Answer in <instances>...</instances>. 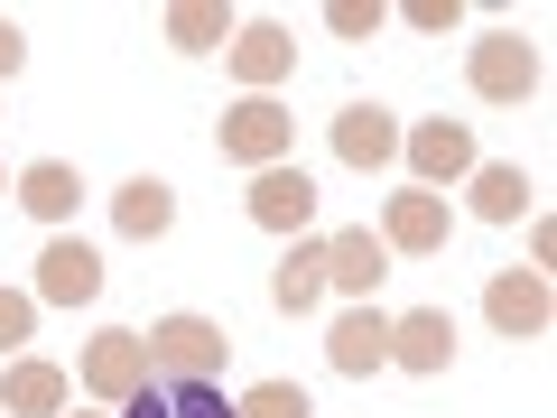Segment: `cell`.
<instances>
[{"mask_svg": "<svg viewBox=\"0 0 557 418\" xmlns=\"http://www.w3.org/2000/svg\"><path fill=\"white\" fill-rule=\"evenodd\" d=\"M139 344H149V372L159 381H223V362H233V335L214 317H159Z\"/></svg>", "mask_w": 557, "mask_h": 418, "instance_id": "1", "label": "cell"}, {"mask_svg": "<svg viewBox=\"0 0 557 418\" xmlns=\"http://www.w3.org/2000/svg\"><path fill=\"white\" fill-rule=\"evenodd\" d=\"M288 139H298V121L278 112L270 94H242L233 112H223V159H233V168H278V159H288Z\"/></svg>", "mask_w": 557, "mask_h": 418, "instance_id": "2", "label": "cell"}, {"mask_svg": "<svg viewBox=\"0 0 557 418\" xmlns=\"http://www.w3.org/2000/svg\"><path fill=\"white\" fill-rule=\"evenodd\" d=\"M242 205H251V223H270V233H307V223H317V177L278 159V168H260V177H251V196H242Z\"/></svg>", "mask_w": 557, "mask_h": 418, "instance_id": "3", "label": "cell"}, {"mask_svg": "<svg viewBox=\"0 0 557 418\" xmlns=\"http://www.w3.org/2000/svg\"><path fill=\"white\" fill-rule=\"evenodd\" d=\"M465 75H474L483 102H520V94L539 84V47H530V38H483L474 57H465Z\"/></svg>", "mask_w": 557, "mask_h": 418, "instance_id": "4", "label": "cell"}, {"mask_svg": "<svg viewBox=\"0 0 557 418\" xmlns=\"http://www.w3.org/2000/svg\"><path fill=\"white\" fill-rule=\"evenodd\" d=\"M102 288V260H94V242H75V233H57L38 251V298L47 307H84Z\"/></svg>", "mask_w": 557, "mask_h": 418, "instance_id": "5", "label": "cell"}, {"mask_svg": "<svg viewBox=\"0 0 557 418\" xmlns=\"http://www.w3.org/2000/svg\"><path fill=\"white\" fill-rule=\"evenodd\" d=\"M121 418H233V399H223V381H139L131 399H121Z\"/></svg>", "mask_w": 557, "mask_h": 418, "instance_id": "6", "label": "cell"}, {"mask_svg": "<svg viewBox=\"0 0 557 418\" xmlns=\"http://www.w3.org/2000/svg\"><path fill=\"white\" fill-rule=\"evenodd\" d=\"M139 381H149V344H139V335H94V354H84V391H94L102 409H121Z\"/></svg>", "mask_w": 557, "mask_h": 418, "instance_id": "7", "label": "cell"}, {"mask_svg": "<svg viewBox=\"0 0 557 418\" xmlns=\"http://www.w3.org/2000/svg\"><path fill=\"white\" fill-rule=\"evenodd\" d=\"M381 270H391V251H381L372 223H344V233H325V288H354V298H372Z\"/></svg>", "mask_w": 557, "mask_h": 418, "instance_id": "8", "label": "cell"}, {"mask_svg": "<svg viewBox=\"0 0 557 418\" xmlns=\"http://www.w3.org/2000/svg\"><path fill=\"white\" fill-rule=\"evenodd\" d=\"M335 159L344 168H391L399 159V121L381 102H344L335 112Z\"/></svg>", "mask_w": 557, "mask_h": 418, "instance_id": "9", "label": "cell"}, {"mask_svg": "<svg viewBox=\"0 0 557 418\" xmlns=\"http://www.w3.org/2000/svg\"><path fill=\"white\" fill-rule=\"evenodd\" d=\"M446 354H456V317H446V307H409V317H391V362H409V372H446Z\"/></svg>", "mask_w": 557, "mask_h": 418, "instance_id": "10", "label": "cell"}, {"mask_svg": "<svg viewBox=\"0 0 557 418\" xmlns=\"http://www.w3.org/2000/svg\"><path fill=\"white\" fill-rule=\"evenodd\" d=\"M483 317H493L502 335H548V279L539 270H502L493 298H483Z\"/></svg>", "mask_w": 557, "mask_h": 418, "instance_id": "11", "label": "cell"}, {"mask_svg": "<svg viewBox=\"0 0 557 418\" xmlns=\"http://www.w3.org/2000/svg\"><path fill=\"white\" fill-rule=\"evenodd\" d=\"M381 251H446V196H391L381 205Z\"/></svg>", "mask_w": 557, "mask_h": 418, "instance_id": "12", "label": "cell"}, {"mask_svg": "<svg viewBox=\"0 0 557 418\" xmlns=\"http://www.w3.org/2000/svg\"><path fill=\"white\" fill-rule=\"evenodd\" d=\"M325 354H335V372H381V362H391V317H381V307H344L335 335H325Z\"/></svg>", "mask_w": 557, "mask_h": 418, "instance_id": "13", "label": "cell"}, {"mask_svg": "<svg viewBox=\"0 0 557 418\" xmlns=\"http://www.w3.org/2000/svg\"><path fill=\"white\" fill-rule=\"evenodd\" d=\"M298 65V47H288V28L278 20H251V28H233V75L251 84V94H270L278 75Z\"/></svg>", "mask_w": 557, "mask_h": 418, "instance_id": "14", "label": "cell"}, {"mask_svg": "<svg viewBox=\"0 0 557 418\" xmlns=\"http://www.w3.org/2000/svg\"><path fill=\"white\" fill-rule=\"evenodd\" d=\"M409 168H418L428 186L474 177V139H465V121H418V131H409Z\"/></svg>", "mask_w": 557, "mask_h": 418, "instance_id": "15", "label": "cell"}, {"mask_svg": "<svg viewBox=\"0 0 557 418\" xmlns=\"http://www.w3.org/2000/svg\"><path fill=\"white\" fill-rule=\"evenodd\" d=\"M270 298L288 307V317H307V307L325 298V233H298V242H288V260H278V279H270Z\"/></svg>", "mask_w": 557, "mask_h": 418, "instance_id": "16", "label": "cell"}, {"mask_svg": "<svg viewBox=\"0 0 557 418\" xmlns=\"http://www.w3.org/2000/svg\"><path fill=\"white\" fill-rule=\"evenodd\" d=\"M0 409H10V418H57L65 409V372H57V362H10Z\"/></svg>", "mask_w": 557, "mask_h": 418, "instance_id": "17", "label": "cell"}, {"mask_svg": "<svg viewBox=\"0 0 557 418\" xmlns=\"http://www.w3.org/2000/svg\"><path fill=\"white\" fill-rule=\"evenodd\" d=\"M112 223H121V233H131V242H159L168 223H177V196H168L159 177H131V186H121V196H112Z\"/></svg>", "mask_w": 557, "mask_h": 418, "instance_id": "18", "label": "cell"}, {"mask_svg": "<svg viewBox=\"0 0 557 418\" xmlns=\"http://www.w3.org/2000/svg\"><path fill=\"white\" fill-rule=\"evenodd\" d=\"M75 196H84V177H75L65 159H28V168H20V205H28V214L65 223V214H75Z\"/></svg>", "mask_w": 557, "mask_h": 418, "instance_id": "19", "label": "cell"}, {"mask_svg": "<svg viewBox=\"0 0 557 418\" xmlns=\"http://www.w3.org/2000/svg\"><path fill=\"white\" fill-rule=\"evenodd\" d=\"M474 214L483 223H520L530 214V177H520V168H474Z\"/></svg>", "mask_w": 557, "mask_h": 418, "instance_id": "20", "label": "cell"}, {"mask_svg": "<svg viewBox=\"0 0 557 418\" xmlns=\"http://www.w3.org/2000/svg\"><path fill=\"white\" fill-rule=\"evenodd\" d=\"M233 38V20H223L214 0H177L168 10V47H186V57H205V47H223Z\"/></svg>", "mask_w": 557, "mask_h": 418, "instance_id": "21", "label": "cell"}, {"mask_svg": "<svg viewBox=\"0 0 557 418\" xmlns=\"http://www.w3.org/2000/svg\"><path fill=\"white\" fill-rule=\"evenodd\" d=\"M233 418H307V391L298 381H251V391L233 399Z\"/></svg>", "mask_w": 557, "mask_h": 418, "instance_id": "22", "label": "cell"}, {"mask_svg": "<svg viewBox=\"0 0 557 418\" xmlns=\"http://www.w3.org/2000/svg\"><path fill=\"white\" fill-rule=\"evenodd\" d=\"M325 28H335V38H372V28H381V0H335Z\"/></svg>", "mask_w": 557, "mask_h": 418, "instance_id": "23", "label": "cell"}, {"mask_svg": "<svg viewBox=\"0 0 557 418\" xmlns=\"http://www.w3.org/2000/svg\"><path fill=\"white\" fill-rule=\"evenodd\" d=\"M28 325H38V298H20V288H0V344H28Z\"/></svg>", "mask_w": 557, "mask_h": 418, "instance_id": "24", "label": "cell"}, {"mask_svg": "<svg viewBox=\"0 0 557 418\" xmlns=\"http://www.w3.org/2000/svg\"><path fill=\"white\" fill-rule=\"evenodd\" d=\"M399 20H409V28H428V38H446V28H456V0H409Z\"/></svg>", "mask_w": 557, "mask_h": 418, "instance_id": "25", "label": "cell"}, {"mask_svg": "<svg viewBox=\"0 0 557 418\" xmlns=\"http://www.w3.org/2000/svg\"><path fill=\"white\" fill-rule=\"evenodd\" d=\"M20 57H28V38H20L10 20H0V75H20Z\"/></svg>", "mask_w": 557, "mask_h": 418, "instance_id": "26", "label": "cell"}]
</instances>
